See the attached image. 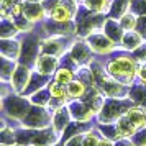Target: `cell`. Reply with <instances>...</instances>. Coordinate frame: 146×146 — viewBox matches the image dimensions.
Instances as JSON below:
<instances>
[{
    "label": "cell",
    "mask_w": 146,
    "mask_h": 146,
    "mask_svg": "<svg viewBox=\"0 0 146 146\" xmlns=\"http://www.w3.org/2000/svg\"><path fill=\"white\" fill-rule=\"evenodd\" d=\"M120 27L123 30H133L136 27V15L135 13H123L120 18Z\"/></svg>",
    "instance_id": "13"
},
{
    "label": "cell",
    "mask_w": 146,
    "mask_h": 146,
    "mask_svg": "<svg viewBox=\"0 0 146 146\" xmlns=\"http://www.w3.org/2000/svg\"><path fill=\"white\" fill-rule=\"evenodd\" d=\"M117 146H118V145H117ZM120 146H135V145H131V143H128V141H123V143H121Z\"/></svg>",
    "instance_id": "19"
},
{
    "label": "cell",
    "mask_w": 146,
    "mask_h": 146,
    "mask_svg": "<svg viewBox=\"0 0 146 146\" xmlns=\"http://www.w3.org/2000/svg\"><path fill=\"white\" fill-rule=\"evenodd\" d=\"M71 2L74 0H69V2H58L54 8L51 10V18L58 23H66L74 17V12H76V5L71 7Z\"/></svg>",
    "instance_id": "3"
},
{
    "label": "cell",
    "mask_w": 146,
    "mask_h": 146,
    "mask_svg": "<svg viewBox=\"0 0 146 146\" xmlns=\"http://www.w3.org/2000/svg\"><path fill=\"white\" fill-rule=\"evenodd\" d=\"M146 125V112L139 107H131L128 108L117 123V136L118 138H128L133 136L135 133L141 130Z\"/></svg>",
    "instance_id": "1"
},
{
    "label": "cell",
    "mask_w": 146,
    "mask_h": 146,
    "mask_svg": "<svg viewBox=\"0 0 146 146\" xmlns=\"http://www.w3.org/2000/svg\"><path fill=\"white\" fill-rule=\"evenodd\" d=\"M139 146H146V131H141V135H139V141H138Z\"/></svg>",
    "instance_id": "17"
},
{
    "label": "cell",
    "mask_w": 146,
    "mask_h": 146,
    "mask_svg": "<svg viewBox=\"0 0 146 146\" xmlns=\"http://www.w3.org/2000/svg\"><path fill=\"white\" fill-rule=\"evenodd\" d=\"M66 90L69 97H74V99H79V97H84L86 94V86L82 80H71L69 84H66Z\"/></svg>",
    "instance_id": "9"
},
{
    "label": "cell",
    "mask_w": 146,
    "mask_h": 146,
    "mask_svg": "<svg viewBox=\"0 0 146 146\" xmlns=\"http://www.w3.org/2000/svg\"><path fill=\"white\" fill-rule=\"evenodd\" d=\"M84 146H99V139L95 135L89 133V135H84Z\"/></svg>",
    "instance_id": "15"
},
{
    "label": "cell",
    "mask_w": 146,
    "mask_h": 146,
    "mask_svg": "<svg viewBox=\"0 0 146 146\" xmlns=\"http://www.w3.org/2000/svg\"><path fill=\"white\" fill-rule=\"evenodd\" d=\"M138 76H139V79L143 80V84H146V64H143L138 69Z\"/></svg>",
    "instance_id": "16"
},
{
    "label": "cell",
    "mask_w": 146,
    "mask_h": 146,
    "mask_svg": "<svg viewBox=\"0 0 146 146\" xmlns=\"http://www.w3.org/2000/svg\"><path fill=\"white\" fill-rule=\"evenodd\" d=\"M139 67L136 66L135 59L131 58H126V56H120L117 59H113L108 67H107V72L110 77H113L115 80H118L121 84H131L135 76L138 74Z\"/></svg>",
    "instance_id": "2"
},
{
    "label": "cell",
    "mask_w": 146,
    "mask_h": 146,
    "mask_svg": "<svg viewBox=\"0 0 146 146\" xmlns=\"http://www.w3.org/2000/svg\"><path fill=\"white\" fill-rule=\"evenodd\" d=\"M99 146H113V143L110 141V139H100Z\"/></svg>",
    "instance_id": "18"
},
{
    "label": "cell",
    "mask_w": 146,
    "mask_h": 146,
    "mask_svg": "<svg viewBox=\"0 0 146 146\" xmlns=\"http://www.w3.org/2000/svg\"><path fill=\"white\" fill-rule=\"evenodd\" d=\"M90 53H92V49L89 44L86 43H80V44H76L72 49V58L77 62H87V61H90Z\"/></svg>",
    "instance_id": "8"
},
{
    "label": "cell",
    "mask_w": 146,
    "mask_h": 146,
    "mask_svg": "<svg viewBox=\"0 0 146 146\" xmlns=\"http://www.w3.org/2000/svg\"><path fill=\"white\" fill-rule=\"evenodd\" d=\"M139 44H141V36L136 31H133V30L126 35L125 40H123V48H126V49H135Z\"/></svg>",
    "instance_id": "12"
},
{
    "label": "cell",
    "mask_w": 146,
    "mask_h": 146,
    "mask_svg": "<svg viewBox=\"0 0 146 146\" xmlns=\"http://www.w3.org/2000/svg\"><path fill=\"white\" fill-rule=\"evenodd\" d=\"M84 3H86V7L89 10L97 12V13H104L108 8V5H110L108 0H84Z\"/></svg>",
    "instance_id": "11"
},
{
    "label": "cell",
    "mask_w": 146,
    "mask_h": 146,
    "mask_svg": "<svg viewBox=\"0 0 146 146\" xmlns=\"http://www.w3.org/2000/svg\"><path fill=\"white\" fill-rule=\"evenodd\" d=\"M28 79H30V71L27 67L20 66V69H17L13 74H12V86L15 84V89L17 92H21L28 84Z\"/></svg>",
    "instance_id": "6"
},
{
    "label": "cell",
    "mask_w": 146,
    "mask_h": 146,
    "mask_svg": "<svg viewBox=\"0 0 146 146\" xmlns=\"http://www.w3.org/2000/svg\"><path fill=\"white\" fill-rule=\"evenodd\" d=\"M58 67V58L51 56V54H41L36 59V69L41 74H51L56 71Z\"/></svg>",
    "instance_id": "5"
},
{
    "label": "cell",
    "mask_w": 146,
    "mask_h": 146,
    "mask_svg": "<svg viewBox=\"0 0 146 146\" xmlns=\"http://www.w3.org/2000/svg\"><path fill=\"white\" fill-rule=\"evenodd\" d=\"M49 92L53 95V99H58V100H62L67 97V90H66V84H61L58 80H54L53 84L49 86Z\"/></svg>",
    "instance_id": "10"
},
{
    "label": "cell",
    "mask_w": 146,
    "mask_h": 146,
    "mask_svg": "<svg viewBox=\"0 0 146 146\" xmlns=\"http://www.w3.org/2000/svg\"><path fill=\"white\" fill-rule=\"evenodd\" d=\"M43 8L40 7V3L36 2H30L25 5V10H23V15L28 21H36V20H41L43 18Z\"/></svg>",
    "instance_id": "7"
},
{
    "label": "cell",
    "mask_w": 146,
    "mask_h": 146,
    "mask_svg": "<svg viewBox=\"0 0 146 146\" xmlns=\"http://www.w3.org/2000/svg\"><path fill=\"white\" fill-rule=\"evenodd\" d=\"M92 51L95 53H100V54H107L110 53L113 48H115V43H113L108 36L105 35H90V38H89V43H87Z\"/></svg>",
    "instance_id": "4"
},
{
    "label": "cell",
    "mask_w": 146,
    "mask_h": 146,
    "mask_svg": "<svg viewBox=\"0 0 146 146\" xmlns=\"http://www.w3.org/2000/svg\"><path fill=\"white\" fill-rule=\"evenodd\" d=\"M56 80L58 82H61V84H69L72 79V71L71 69H66V67H62V69H59L58 72H56Z\"/></svg>",
    "instance_id": "14"
}]
</instances>
